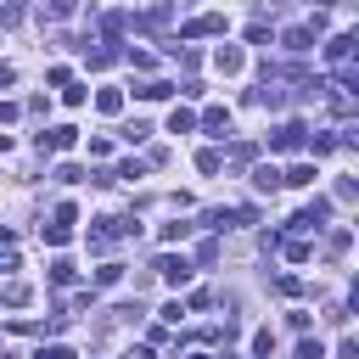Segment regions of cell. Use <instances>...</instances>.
<instances>
[{
  "mask_svg": "<svg viewBox=\"0 0 359 359\" xmlns=\"http://www.w3.org/2000/svg\"><path fill=\"white\" fill-rule=\"evenodd\" d=\"M196 129H208V135H224V129H230V107H208V112L196 118Z\"/></svg>",
  "mask_w": 359,
  "mask_h": 359,
  "instance_id": "obj_12",
  "label": "cell"
},
{
  "mask_svg": "<svg viewBox=\"0 0 359 359\" xmlns=\"http://www.w3.org/2000/svg\"><path fill=\"white\" fill-rule=\"evenodd\" d=\"M73 280H79L73 258H56V264H50V286H73Z\"/></svg>",
  "mask_w": 359,
  "mask_h": 359,
  "instance_id": "obj_22",
  "label": "cell"
},
{
  "mask_svg": "<svg viewBox=\"0 0 359 359\" xmlns=\"http://www.w3.org/2000/svg\"><path fill=\"white\" fill-rule=\"evenodd\" d=\"M34 359H79V353H73V348H62V342H50V348H39Z\"/></svg>",
  "mask_w": 359,
  "mask_h": 359,
  "instance_id": "obj_28",
  "label": "cell"
},
{
  "mask_svg": "<svg viewBox=\"0 0 359 359\" xmlns=\"http://www.w3.org/2000/svg\"><path fill=\"white\" fill-rule=\"evenodd\" d=\"M252 185H258L264 196H275V191H280V168H275V163H258V168H252Z\"/></svg>",
  "mask_w": 359,
  "mask_h": 359,
  "instance_id": "obj_13",
  "label": "cell"
},
{
  "mask_svg": "<svg viewBox=\"0 0 359 359\" xmlns=\"http://www.w3.org/2000/svg\"><path fill=\"white\" fill-rule=\"evenodd\" d=\"M163 22H174V6H151V11L129 17V28H163Z\"/></svg>",
  "mask_w": 359,
  "mask_h": 359,
  "instance_id": "obj_11",
  "label": "cell"
},
{
  "mask_svg": "<svg viewBox=\"0 0 359 359\" xmlns=\"http://www.w3.org/2000/svg\"><path fill=\"white\" fill-rule=\"evenodd\" d=\"M353 45H359L353 34H337V39H325V62H331V67H353Z\"/></svg>",
  "mask_w": 359,
  "mask_h": 359,
  "instance_id": "obj_5",
  "label": "cell"
},
{
  "mask_svg": "<svg viewBox=\"0 0 359 359\" xmlns=\"http://www.w3.org/2000/svg\"><path fill=\"white\" fill-rule=\"evenodd\" d=\"M297 146H309V123H303V118H286V123L269 135V151H297Z\"/></svg>",
  "mask_w": 359,
  "mask_h": 359,
  "instance_id": "obj_2",
  "label": "cell"
},
{
  "mask_svg": "<svg viewBox=\"0 0 359 359\" xmlns=\"http://www.w3.org/2000/svg\"><path fill=\"white\" fill-rule=\"evenodd\" d=\"M123 236V219H90V252H107Z\"/></svg>",
  "mask_w": 359,
  "mask_h": 359,
  "instance_id": "obj_4",
  "label": "cell"
},
{
  "mask_svg": "<svg viewBox=\"0 0 359 359\" xmlns=\"http://www.w3.org/2000/svg\"><path fill=\"white\" fill-rule=\"evenodd\" d=\"M191 359H219V353H191Z\"/></svg>",
  "mask_w": 359,
  "mask_h": 359,
  "instance_id": "obj_35",
  "label": "cell"
},
{
  "mask_svg": "<svg viewBox=\"0 0 359 359\" xmlns=\"http://www.w3.org/2000/svg\"><path fill=\"white\" fill-rule=\"evenodd\" d=\"M17 118H22V107L17 101H0V123H17Z\"/></svg>",
  "mask_w": 359,
  "mask_h": 359,
  "instance_id": "obj_32",
  "label": "cell"
},
{
  "mask_svg": "<svg viewBox=\"0 0 359 359\" xmlns=\"http://www.w3.org/2000/svg\"><path fill=\"white\" fill-rule=\"evenodd\" d=\"M157 275H163L168 286H185V280H191V264L174 258V252H163V258H157Z\"/></svg>",
  "mask_w": 359,
  "mask_h": 359,
  "instance_id": "obj_8",
  "label": "cell"
},
{
  "mask_svg": "<svg viewBox=\"0 0 359 359\" xmlns=\"http://www.w3.org/2000/svg\"><path fill=\"white\" fill-rule=\"evenodd\" d=\"M297 359H325V348H320V342H309V337H303V342H297Z\"/></svg>",
  "mask_w": 359,
  "mask_h": 359,
  "instance_id": "obj_31",
  "label": "cell"
},
{
  "mask_svg": "<svg viewBox=\"0 0 359 359\" xmlns=\"http://www.w3.org/2000/svg\"><path fill=\"white\" fill-rule=\"evenodd\" d=\"M39 236H45L50 247H67V241H73V230H67V224H39Z\"/></svg>",
  "mask_w": 359,
  "mask_h": 359,
  "instance_id": "obj_24",
  "label": "cell"
},
{
  "mask_svg": "<svg viewBox=\"0 0 359 359\" xmlns=\"http://www.w3.org/2000/svg\"><path fill=\"white\" fill-rule=\"evenodd\" d=\"M0 84H17V67L11 62H0Z\"/></svg>",
  "mask_w": 359,
  "mask_h": 359,
  "instance_id": "obj_34",
  "label": "cell"
},
{
  "mask_svg": "<svg viewBox=\"0 0 359 359\" xmlns=\"http://www.w3.org/2000/svg\"><path fill=\"white\" fill-rule=\"evenodd\" d=\"M275 292H280V297H297V292H303V280H292V275H280V280H275Z\"/></svg>",
  "mask_w": 359,
  "mask_h": 359,
  "instance_id": "obj_30",
  "label": "cell"
},
{
  "mask_svg": "<svg viewBox=\"0 0 359 359\" xmlns=\"http://www.w3.org/2000/svg\"><path fill=\"white\" fill-rule=\"evenodd\" d=\"M325 219H331V202H325V196H314L309 208H297V213H292V230H297V236H309V230H320Z\"/></svg>",
  "mask_w": 359,
  "mask_h": 359,
  "instance_id": "obj_3",
  "label": "cell"
},
{
  "mask_svg": "<svg viewBox=\"0 0 359 359\" xmlns=\"http://www.w3.org/2000/svg\"><path fill=\"white\" fill-rule=\"evenodd\" d=\"M73 140H79V129H73V123H56V129L39 135V151H67Z\"/></svg>",
  "mask_w": 359,
  "mask_h": 359,
  "instance_id": "obj_7",
  "label": "cell"
},
{
  "mask_svg": "<svg viewBox=\"0 0 359 359\" xmlns=\"http://www.w3.org/2000/svg\"><path fill=\"white\" fill-rule=\"evenodd\" d=\"M196 224H185V219H174V224H163V241H185Z\"/></svg>",
  "mask_w": 359,
  "mask_h": 359,
  "instance_id": "obj_27",
  "label": "cell"
},
{
  "mask_svg": "<svg viewBox=\"0 0 359 359\" xmlns=\"http://www.w3.org/2000/svg\"><path fill=\"white\" fill-rule=\"evenodd\" d=\"M135 95H140V101H168V95H174V84H163V79H146V84H135Z\"/></svg>",
  "mask_w": 359,
  "mask_h": 359,
  "instance_id": "obj_14",
  "label": "cell"
},
{
  "mask_svg": "<svg viewBox=\"0 0 359 359\" xmlns=\"http://www.w3.org/2000/svg\"><path fill=\"white\" fill-rule=\"evenodd\" d=\"M191 129H196V112L191 107H174L168 112V135H191Z\"/></svg>",
  "mask_w": 359,
  "mask_h": 359,
  "instance_id": "obj_16",
  "label": "cell"
},
{
  "mask_svg": "<svg viewBox=\"0 0 359 359\" xmlns=\"http://www.w3.org/2000/svg\"><path fill=\"white\" fill-rule=\"evenodd\" d=\"M348 247H353V230H348V224H337V230L325 236V252H331V258H342Z\"/></svg>",
  "mask_w": 359,
  "mask_h": 359,
  "instance_id": "obj_19",
  "label": "cell"
},
{
  "mask_svg": "<svg viewBox=\"0 0 359 359\" xmlns=\"http://www.w3.org/2000/svg\"><path fill=\"white\" fill-rule=\"evenodd\" d=\"M213 67H219L224 79H236V73L247 67V50H241V45H219V50H213Z\"/></svg>",
  "mask_w": 359,
  "mask_h": 359,
  "instance_id": "obj_6",
  "label": "cell"
},
{
  "mask_svg": "<svg viewBox=\"0 0 359 359\" xmlns=\"http://www.w3.org/2000/svg\"><path fill=\"white\" fill-rule=\"evenodd\" d=\"M118 280H123V264H101V269H95V280H90V286H118Z\"/></svg>",
  "mask_w": 359,
  "mask_h": 359,
  "instance_id": "obj_25",
  "label": "cell"
},
{
  "mask_svg": "<svg viewBox=\"0 0 359 359\" xmlns=\"http://www.w3.org/2000/svg\"><path fill=\"white\" fill-rule=\"evenodd\" d=\"M280 252H286L292 264H309V258H314V247H309L303 236H292V241H280Z\"/></svg>",
  "mask_w": 359,
  "mask_h": 359,
  "instance_id": "obj_21",
  "label": "cell"
},
{
  "mask_svg": "<svg viewBox=\"0 0 359 359\" xmlns=\"http://www.w3.org/2000/svg\"><path fill=\"white\" fill-rule=\"evenodd\" d=\"M95 112L118 118V112H123V90H95Z\"/></svg>",
  "mask_w": 359,
  "mask_h": 359,
  "instance_id": "obj_15",
  "label": "cell"
},
{
  "mask_svg": "<svg viewBox=\"0 0 359 359\" xmlns=\"http://www.w3.org/2000/svg\"><path fill=\"white\" fill-rule=\"evenodd\" d=\"M320 174H314V163H292L286 174H280V185H314Z\"/></svg>",
  "mask_w": 359,
  "mask_h": 359,
  "instance_id": "obj_17",
  "label": "cell"
},
{
  "mask_svg": "<svg viewBox=\"0 0 359 359\" xmlns=\"http://www.w3.org/2000/svg\"><path fill=\"white\" fill-rule=\"evenodd\" d=\"M196 168H202V174H219V168H224V151H219V146H202V151H196Z\"/></svg>",
  "mask_w": 359,
  "mask_h": 359,
  "instance_id": "obj_20",
  "label": "cell"
},
{
  "mask_svg": "<svg viewBox=\"0 0 359 359\" xmlns=\"http://www.w3.org/2000/svg\"><path fill=\"white\" fill-rule=\"evenodd\" d=\"M280 50H292V56H309V50H314V34H309V28H286V34H280Z\"/></svg>",
  "mask_w": 359,
  "mask_h": 359,
  "instance_id": "obj_10",
  "label": "cell"
},
{
  "mask_svg": "<svg viewBox=\"0 0 359 359\" xmlns=\"http://www.w3.org/2000/svg\"><path fill=\"white\" fill-rule=\"evenodd\" d=\"M236 224V208H208L202 213V230H230Z\"/></svg>",
  "mask_w": 359,
  "mask_h": 359,
  "instance_id": "obj_18",
  "label": "cell"
},
{
  "mask_svg": "<svg viewBox=\"0 0 359 359\" xmlns=\"http://www.w3.org/2000/svg\"><path fill=\"white\" fill-rule=\"evenodd\" d=\"M0 303H6V309H28V303H34V286H28V280H6V286H0Z\"/></svg>",
  "mask_w": 359,
  "mask_h": 359,
  "instance_id": "obj_9",
  "label": "cell"
},
{
  "mask_svg": "<svg viewBox=\"0 0 359 359\" xmlns=\"http://www.w3.org/2000/svg\"><path fill=\"white\" fill-rule=\"evenodd\" d=\"M140 174H146V163H140V157H123V163L112 168V180H140Z\"/></svg>",
  "mask_w": 359,
  "mask_h": 359,
  "instance_id": "obj_23",
  "label": "cell"
},
{
  "mask_svg": "<svg viewBox=\"0 0 359 359\" xmlns=\"http://www.w3.org/2000/svg\"><path fill=\"white\" fill-rule=\"evenodd\" d=\"M337 359H359V342H353V337H342V342H337Z\"/></svg>",
  "mask_w": 359,
  "mask_h": 359,
  "instance_id": "obj_33",
  "label": "cell"
},
{
  "mask_svg": "<svg viewBox=\"0 0 359 359\" xmlns=\"http://www.w3.org/2000/svg\"><path fill=\"white\" fill-rule=\"evenodd\" d=\"M208 34H224V11H196L180 22V39H208Z\"/></svg>",
  "mask_w": 359,
  "mask_h": 359,
  "instance_id": "obj_1",
  "label": "cell"
},
{
  "mask_svg": "<svg viewBox=\"0 0 359 359\" xmlns=\"http://www.w3.org/2000/svg\"><path fill=\"white\" fill-rule=\"evenodd\" d=\"M146 135H151V123H140V118H135V123L123 129V140H129V146H135V140H146Z\"/></svg>",
  "mask_w": 359,
  "mask_h": 359,
  "instance_id": "obj_29",
  "label": "cell"
},
{
  "mask_svg": "<svg viewBox=\"0 0 359 359\" xmlns=\"http://www.w3.org/2000/svg\"><path fill=\"white\" fill-rule=\"evenodd\" d=\"M123 62H129L135 73H151V50H135V45H129V50H123Z\"/></svg>",
  "mask_w": 359,
  "mask_h": 359,
  "instance_id": "obj_26",
  "label": "cell"
}]
</instances>
